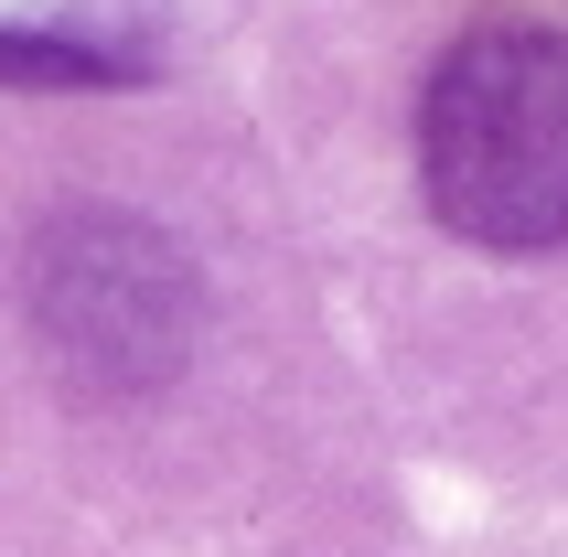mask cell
Masks as SVG:
<instances>
[{
    "label": "cell",
    "instance_id": "obj_1",
    "mask_svg": "<svg viewBox=\"0 0 568 557\" xmlns=\"http://www.w3.org/2000/svg\"><path fill=\"white\" fill-rule=\"evenodd\" d=\"M418 193L450 236L505 257L568 247V32L483 22L418 87Z\"/></svg>",
    "mask_w": 568,
    "mask_h": 557
},
{
    "label": "cell",
    "instance_id": "obj_2",
    "mask_svg": "<svg viewBox=\"0 0 568 557\" xmlns=\"http://www.w3.org/2000/svg\"><path fill=\"white\" fill-rule=\"evenodd\" d=\"M22 311H32V343L54 354V375L75 397H151V386H172L193 365L204 278H193V257L151 215L75 204V215H54L32 236Z\"/></svg>",
    "mask_w": 568,
    "mask_h": 557
},
{
    "label": "cell",
    "instance_id": "obj_3",
    "mask_svg": "<svg viewBox=\"0 0 568 557\" xmlns=\"http://www.w3.org/2000/svg\"><path fill=\"white\" fill-rule=\"evenodd\" d=\"M0 75H32V87H97V75H119V64H97L87 43H22V32H0Z\"/></svg>",
    "mask_w": 568,
    "mask_h": 557
}]
</instances>
